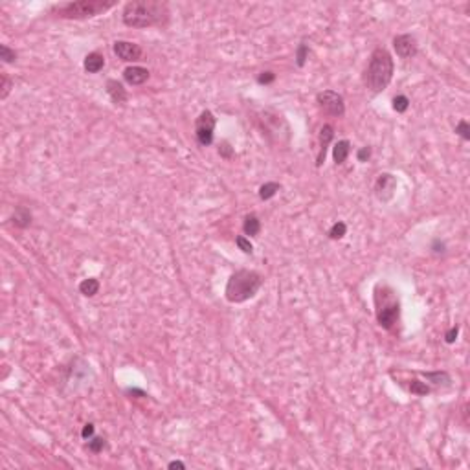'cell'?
Returning a JSON list of instances; mask_svg holds the SVG:
<instances>
[{"instance_id":"1","label":"cell","mask_w":470,"mask_h":470,"mask_svg":"<svg viewBox=\"0 0 470 470\" xmlns=\"http://www.w3.org/2000/svg\"><path fill=\"white\" fill-rule=\"evenodd\" d=\"M169 17L166 2L158 0H132L121 11V21L129 28H151L164 24Z\"/></svg>"},{"instance_id":"2","label":"cell","mask_w":470,"mask_h":470,"mask_svg":"<svg viewBox=\"0 0 470 470\" xmlns=\"http://www.w3.org/2000/svg\"><path fill=\"white\" fill-rule=\"evenodd\" d=\"M393 70H395V63L391 53L386 48H377L373 50L371 57H369V65L365 68L364 74V83L365 87L373 94H378L386 90L387 85L393 79Z\"/></svg>"},{"instance_id":"3","label":"cell","mask_w":470,"mask_h":470,"mask_svg":"<svg viewBox=\"0 0 470 470\" xmlns=\"http://www.w3.org/2000/svg\"><path fill=\"white\" fill-rule=\"evenodd\" d=\"M263 281L264 279L259 272L241 268V270L230 276L224 289V296L230 303H244V301L252 299L259 292V289L263 287Z\"/></svg>"},{"instance_id":"4","label":"cell","mask_w":470,"mask_h":470,"mask_svg":"<svg viewBox=\"0 0 470 470\" xmlns=\"http://www.w3.org/2000/svg\"><path fill=\"white\" fill-rule=\"evenodd\" d=\"M114 0H79V2L53 6L52 13L61 18H92L96 15L105 13L107 9L114 8Z\"/></svg>"},{"instance_id":"5","label":"cell","mask_w":470,"mask_h":470,"mask_svg":"<svg viewBox=\"0 0 470 470\" xmlns=\"http://www.w3.org/2000/svg\"><path fill=\"white\" fill-rule=\"evenodd\" d=\"M382 287V285H380ZM375 307H377V321L382 329H393L400 318V303L395 298L393 290L382 287V294L377 290L375 294Z\"/></svg>"},{"instance_id":"6","label":"cell","mask_w":470,"mask_h":470,"mask_svg":"<svg viewBox=\"0 0 470 470\" xmlns=\"http://www.w3.org/2000/svg\"><path fill=\"white\" fill-rule=\"evenodd\" d=\"M316 103L323 114L333 118H342L345 114V103L343 97L334 90H323L316 96Z\"/></svg>"},{"instance_id":"7","label":"cell","mask_w":470,"mask_h":470,"mask_svg":"<svg viewBox=\"0 0 470 470\" xmlns=\"http://www.w3.org/2000/svg\"><path fill=\"white\" fill-rule=\"evenodd\" d=\"M215 125H217V119L211 110H202L200 116L195 119V136H197V141L202 145V147H208V145L213 144V131H215Z\"/></svg>"},{"instance_id":"8","label":"cell","mask_w":470,"mask_h":470,"mask_svg":"<svg viewBox=\"0 0 470 470\" xmlns=\"http://www.w3.org/2000/svg\"><path fill=\"white\" fill-rule=\"evenodd\" d=\"M397 191V178L391 173H382L378 175L377 182H375V195L380 202H387L393 198Z\"/></svg>"},{"instance_id":"9","label":"cell","mask_w":470,"mask_h":470,"mask_svg":"<svg viewBox=\"0 0 470 470\" xmlns=\"http://www.w3.org/2000/svg\"><path fill=\"white\" fill-rule=\"evenodd\" d=\"M393 48H395L397 55L400 59H412L417 55V39L410 33H402V35H397L393 39Z\"/></svg>"},{"instance_id":"10","label":"cell","mask_w":470,"mask_h":470,"mask_svg":"<svg viewBox=\"0 0 470 470\" xmlns=\"http://www.w3.org/2000/svg\"><path fill=\"white\" fill-rule=\"evenodd\" d=\"M114 53L118 55V59L125 63H134L141 59V48L140 44L136 43H129V40H116L114 43Z\"/></svg>"},{"instance_id":"11","label":"cell","mask_w":470,"mask_h":470,"mask_svg":"<svg viewBox=\"0 0 470 470\" xmlns=\"http://www.w3.org/2000/svg\"><path fill=\"white\" fill-rule=\"evenodd\" d=\"M334 138V129L333 125L325 123L323 127L320 129V151H318V156H316V166L320 167L321 164L325 162V156H327V149H329V144L333 141Z\"/></svg>"},{"instance_id":"12","label":"cell","mask_w":470,"mask_h":470,"mask_svg":"<svg viewBox=\"0 0 470 470\" xmlns=\"http://www.w3.org/2000/svg\"><path fill=\"white\" fill-rule=\"evenodd\" d=\"M149 70L144 68V66H127L123 70V79L127 81L132 87H138V85H144L145 81L149 79Z\"/></svg>"},{"instance_id":"13","label":"cell","mask_w":470,"mask_h":470,"mask_svg":"<svg viewBox=\"0 0 470 470\" xmlns=\"http://www.w3.org/2000/svg\"><path fill=\"white\" fill-rule=\"evenodd\" d=\"M107 94H109V97L112 99V103L114 105H125L127 103V90H125V87H123L119 81L116 79H109L107 81Z\"/></svg>"},{"instance_id":"14","label":"cell","mask_w":470,"mask_h":470,"mask_svg":"<svg viewBox=\"0 0 470 470\" xmlns=\"http://www.w3.org/2000/svg\"><path fill=\"white\" fill-rule=\"evenodd\" d=\"M83 66L88 74H97V72L103 70V66H105V57H103L99 52L88 53L83 61Z\"/></svg>"},{"instance_id":"15","label":"cell","mask_w":470,"mask_h":470,"mask_svg":"<svg viewBox=\"0 0 470 470\" xmlns=\"http://www.w3.org/2000/svg\"><path fill=\"white\" fill-rule=\"evenodd\" d=\"M349 153H351V144H349V140H340L334 144L333 147V158H334V164L336 166H342L345 160H348Z\"/></svg>"},{"instance_id":"16","label":"cell","mask_w":470,"mask_h":470,"mask_svg":"<svg viewBox=\"0 0 470 470\" xmlns=\"http://www.w3.org/2000/svg\"><path fill=\"white\" fill-rule=\"evenodd\" d=\"M422 377L435 386H450V382H452V378L446 371H424Z\"/></svg>"},{"instance_id":"17","label":"cell","mask_w":470,"mask_h":470,"mask_svg":"<svg viewBox=\"0 0 470 470\" xmlns=\"http://www.w3.org/2000/svg\"><path fill=\"white\" fill-rule=\"evenodd\" d=\"M242 232L246 233V235H250V237H255V235H259L261 232V220L257 215H246L244 217V222H242Z\"/></svg>"},{"instance_id":"18","label":"cell","mask_w":470,"mask_h":470,"mask_svg":"<svg viewBox=\"0 0 470 470\" xmlns=\"http://www.w3.org/2000/svg\"><path fill=\"white\" fill-rule=\"evenodd\" d=\"M11 220H13V224L17 226V228H28V226L31 224V213L28 208L21 206L15 210L13 217H11Z\"/></svg>"},{"instance_id":"19","label":"cell","mask_w":470,"mask_h":470,"mask_svg":"<svg viewBox=\"0 0 470 470\" xmlns=\"http://www.w3.org/2000/svg\"><path fill=\"white\" fill-rule=\"evenodd\" d=\"M79 292L83 296H87V298H92V296H96L97 292H99V281H97L96 277L83 279V281L79 283Z\"/></svg>"},{"instance_id":"20","label":"cell","mask_w":470,"mask_h":470,"mask_svg":"<svg viewBox=\"0 0 470 470\" xmlns=\"http://www.w3.org/2000/svg\"><path fill=\"white\" fill-rule=\"evenodd\" d=\"M279 189H281V184H277V182H264L259 188V198L261 200H270Z\"/></svg>"},{"instance_id":"21","label":"cell","mask_w":470,"mask_h":470,"mask_svg":"<svg viewBox=\"0 0 470 470\" xmlns=\"http://www.w3.org/2000/svg\"><path fill=\"white\" fill-rule=\"evenodd\" d=\"M345 233H348V224L342 222V220H338V222H334V224L331 226L329 237L333 239V241H338V239H342Z\"/></svg>"},{"instance_id":"22","label":"cell","mask_w":470,"mask_h":470,"mask_svg":"<svg viewBox=\"0 0 470 470\" xmlns=\"http://www.w3.org/2000/svg\"><path fill=\"white\" fill-rule=\"evenodd\" d=\"M410 391H412L413 395H419V397H424L430 393V386H428L426 382H421V380H412L410 382Z\"/></svg>"},{"instance_id":"23","label":"cell","mask_w":470,"mask_h":470,"mask_svg":"<svg viewBox=\"0 0 470 470\" xmlns=\"http://www.w3.org/2000/svg\"><path fill=\"white\" fill-rule=\"evenodd\" d=\"M307 59H309V46L305 43H301L298 46V50H296V65H298L299 68H303Z\"/></svg>"},{"instance_id":"24","label":"cell","mask_w":470,"mask_h":470,"mask_svg":"<svg viewBox=\"0 0 470 470\" xmlns=\"http://www.w3.org/2000/svg\"><path fill=\"white\" fill-rule=\"evenodd\" d=\"M391 107H393V110H395V112L402 114V112H406V110H408L410 99H408L406 96H402V94H400V96H395V97H393V105H391Z\"/></svg>"},{"instance_id":"25","label":"cell","mask_w":470,"mask_h":470,"mask_svg":"<svg viewBox=\"0 0 470 470\" xmlns=\"http://www.w3.org/2000/svg\"><path fill=\"white\" fill-rule=\"evenodd\" d=\"M0 59L4 63H15L17 61V52L9 48L8 44H0Z\"/></svg>"},{"instance_id":"26","label":"cell","mask_w":470,"mask_h":470,"mask_svg":"<svg viewBox=\"0 0 470 470\" xmlns=\"http://www.w3.org/2000/svg\"><path fill=\"white\" fill-rule=\"evenodd\" d=\"M0 81H2V90H0V99H6L8 97V94L11 92V88H13V81L9 79V75L8 74H0Z\"/></svg>"},{"instance_id":"27","label":"cell","mask_w":470,"mask_h":470,"mask_svg":"<svg viewBox=\"0 0 470 470\" xmlns=\"http://www.w3.org/2000/svg\"><path fill=\"white\" fill-rule=\"evenodd\" d=\"M456 134H459L465 141L470 140V125L466 119H461V121L456 125Z\"/></svg>"},{"instance_id":"28","label":"cell","mask_w":470,"mask_h":470,"mask_svg":"<svg viewBox=\"0 0 470 470\" xmlns=\"http://www.w3.org/2000/svg\"><path fill=\"white\" fill-rule=\"evenodd\" d=\"M235 244H237L239 250H242L244 254H252V252H254V246H252L250 239H246L244 235H239V237L235 239Z\"/></svg>"},{"instance_id":"29","label":"cell","mask_w":470,"mask_h":470,"mask_svg":"<svg viewBox=\"0 0 470 470\" xmlns=\"http://www.w3.org/2000/svg\"><path fill=\"white\" fill-rule=\"evenodd\" d=\"M105 448V439L103 437H94V439L88 441V450L94 454H99Z\"/></svg>"},{"instance_id":"30","label":"cell","mask_w":470,"mask_h":470,"mask_svg":"<svg viewBox=\"0 0 470 470\" xmlns=\"http://www.w3.org/2000/svg\"><path fill=\"white\" fill-rule=\"evenodd\" d=\"M219 154L222 156V158L232 160V156H233V147L228 144V141H222V144L219 145Z\"/></svg>"},{"instance_id":"31","label":"cell","mask_w":470,"mask_h":470,"mask_svg":"<svg viewBox=\"0 0 470 470\" xmlns=\"http://www.w3.org/2000/svg\"><path fill=\"white\" fill-rule=\"evenodd\" d=\"M274 79H276V74L270 70L261 72V74L257 75V83L259 85H270V83H274Z\"/></svg>"},{"instance_id":"32","label":"cell","mask_w":470,"mask_h":470,"mask_svg":"<svg viewBox=\"0 0 470 470\" xmlns=\"http://www.w3.org/2000/svg\"><path fill=\"white\" fill-rule=\"evenodd\" d=\"M457 334H459V327L454 325L452 329L448 331V333L444 334V342H446V343H454L457 340Z\"/></svg>"},{"instance_id":"33","label":"cell","mask_w":470,"mask_h":470,"mask_svg":"<svg viewBox=\"0 0 470 470\" xmlns=\"http://www.w3.org/2000/svg\"><path fill=\"white\" fill-rule=\"evenodd\" d=\"M369 156H371V147H362V149H358V153H356L358 162H367Z\"/></svg>"},{"instance_id":"34","label":"cell","mask_w":470,"mask_h":470,"mask_svg":"<svg viewBox=\"0 0 470 470\" xmlns=\"http://www.w3.org/2000/svg\"><path fill=\"white\" fill-rule=\"evenodd\" d=\"M92 435H94V424L92 422H88V424L83 426V430H81V437H83V439H90Z\"/></svg>"},{"instance_id":"35","label":"cell","mask_w":470,"mask_h":470,"mask_svg":"<svg viewBox=\"0 0 470 470\" xmlns=\"http://www.w3.org/2000/svg\"><path fill=\"white\" fill-rule=\"evenodd\" d=\"M434 252H435V254H443V252H444V242H441L439 239H437V241H434Z\"/></svg>"},{"instance_id":"36","label":"cell","mask_w":470,"mask_h":470,"mask_svg":"<svg viewBox=\"0 0 470 470\" xmlns=\"http://www.w3.org/2000/svg\"><path fill=\"white\" fill-rule=\"evenodd\" d=\"M167 468H180V470H184L186 465L182 461H171L169 465H167Z\"/></svg>"}]
</instances>
